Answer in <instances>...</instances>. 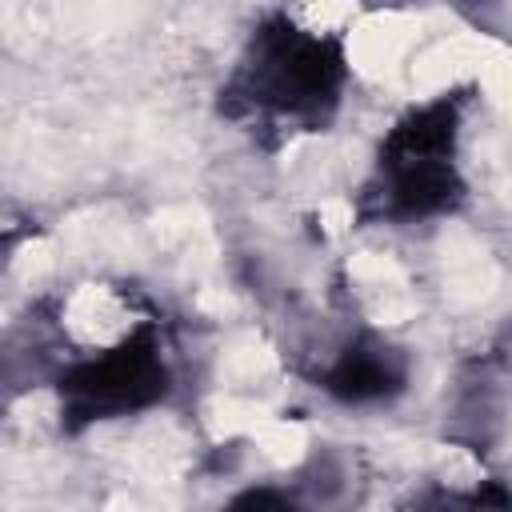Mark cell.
<instances>
[{"mask_svg": "<svg viewBox=\"0 0 512 512\" xmlns=\"http://www.w3.org/2000/svg\"><path fill=\"white\" fill-rule=\"evenodd\" d=\"M340 76V56L324 40H308L292 28L264 32L252 64V100L276 108H312L320 104Z\"/></svg>", "mask_w": 512, "mask_h": 512, "instance_id": "1", "label": "cell"}, {"mask_svg": "<svg viewBox=\"0 0 512 512\" xmlns=\"http://www.w3.org/2000/svg\"><path fill=\"white\" fill-rule=\"evenodd\" d=\"M396 380H400V372L388 364V356H380V348H356L332 372V388L348 400L384 396L388 388H396Z\"/></svg>", "mask_w": 512, "mask_h": 512, "instance_id": "3", "label": "cell"}, {"mask_svg": "<svg viewBox=\"0 0 512 512\" xmlns=\"http://www.w3.org/2000/svg\"><path fill=\"white\" fill-rule=\"evenodd\" d=\"M68 392L84 412H108V408H132L164 392V368L152 344L132 340L68 376Z\"/></svg>", "mask_w": 512, "mask_h": 512, "instance_id": "2", "label": "cell"}]
</instances>
